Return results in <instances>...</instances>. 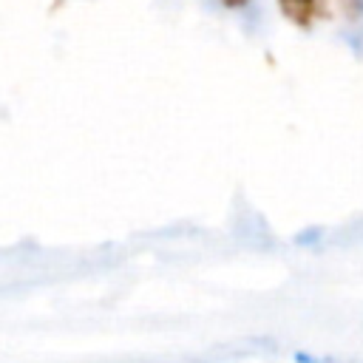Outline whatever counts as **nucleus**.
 <instances>
[{"mask_svg": "<svg viewBox=\"0 0 363 363\" xmlns=\"http://www.w3.org/2000/svg\"><path fill=\"white\" fill-rule=\"evenodd\" d=\"M278 6L284 11V17L301 28H309L315 23V17L323 11L320 0H278Z\"/></svg>", "mask_w": 363, "mask_h": 363, "instance_id": "obj_1", "label": "nucleus"}, {"mask_svg": "<svg viewBox=\"0 0 363 363\" xmlns=\"http://www.w3.org/2000/svg\"><path fill=\"white\" fill-rule=\"evenodd\" d=\"M221 3H224L227 9H241V6L247 3V0H221Z\"/></svg>", "mask_w": 363, "mask_h": 363, "instance_id": "obj_2", "label": "nucleus"}]
</instances>
